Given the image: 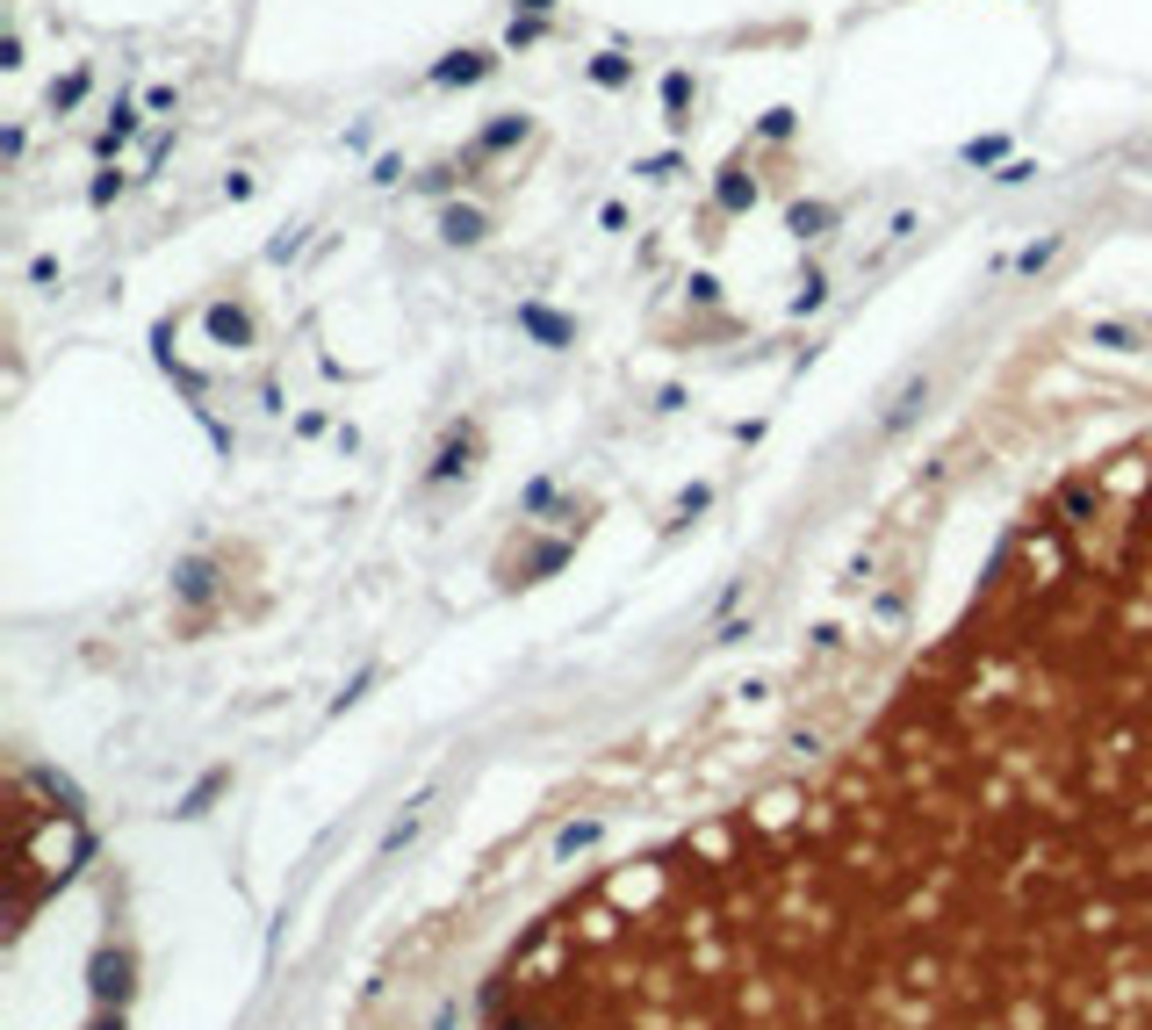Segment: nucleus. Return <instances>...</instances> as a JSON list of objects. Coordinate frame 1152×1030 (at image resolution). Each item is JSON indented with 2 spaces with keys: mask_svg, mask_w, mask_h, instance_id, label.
I'll return each mask as SVG.
<instances>
[{
  "mask_svg": "<svg viewBox=\"0 0 1152 1030\" xmlns=\"http://www.w3.org/2000/svg\"><path fill=\"white\" fill-rule=\"evenodd\" d=\"M439 238H447V246H483V238H490V217L454 202V209H439Z\"/></svg>",
  "mask_w": 1152,
  "mask_h": 1030,
  "instance_id": "nucleus-2",
  "label": "nucleus"
},
{
  "mask_svg": "<svg viewBox=\"0 0 1152 1030\" xmlns=\"http://www.w3.org/2000/svg\"><path fill=\"white\" fill-rule=\"evenodd\" d=\"M685 95H692V80H685V72H671V80H663V101H671V109H685Z\"/></svg>",
  "mask_w": 1152,
  "mask_h": 1030,
  "instance_id": "nucleus-19",
  "label": "nucleus"
},
{
  "mask_svg": "<svg viewBox=\"0 0 1152 1030\" xmlns=\"http://www.w3.org/2000/svg\"><path fill=\"white\" fill-rule=\"evenodd\" d=\"M468 454H476V433H447V447H439V462L426 468V483H454V476H461V468H468Z\"/></svg>",
  "mask_w": 1152,
  "mask_h": 1030,
  "instance_id": "nucleus-5",
  "label": "nucleus"
},
{
  "mask_svg": "<svg viewBox=\"0 0 1152 1030\" xmlns=\"http://www.w3.org/2000/svg\"><path fill=\"white\" fill-rule=\"evenodd\" d=\"M965 159H973V166H987V159H1002V138H980V145H965Z\"/></svg>",
  "mask_w": 1152,
  "mask_h": 1030,
  "instance_id": "nucleus-20",
  "label": "nucleus"
},
{
  "mask_svg": "<svg viewBox=\"0 0 1152 1030\" xmlns=\"http://www.w3.org/2000/svg\"><path fill=\"white\" fill-rule=\"evenodd\" d=\"M512 138H526V116H505V123L483 130V138H476V159H483V151H505Z\"/></svg>",
  "mask_w": 1152,
  "mask_h": 1030,
  "instance_id": "nucleus-11",
  "label": "nucleus"
},
{
  "mask_svg": "<svg viewBox=\"0 0 1152 1030\" xmlns=\"http://www.w3.org/2000/svg\"><path fill=\"white\" fill-rule=\"evenodd\" d=\"M224 785H231V771H209V779H202V785H195V793H188V800H180V808H173V814H202V808H209V800H217V793H224Z\"/></svg>",
  "mask_w": 1152,
  "mask_h": 1030,
  "instance_id": "nucleus-12",
  "label": "nucleus"
},
{
  "mask_svg": "<svg viewBox=\"0 0 1152 1030\" xmlns=\"http://www.w3.org/2000/svg\"><path fill=\"white\" fill-rule=\"evenodd\" d=\"M828 217H836V209H822V202H800V209H793V231H800V238H822V231H828Z\"/></svg>",
  "mask_w": 1152,
  "mask_h": 1030,
  "instance_id": "nucleus-14",
  "label": "nucleus"
},
{
  "mask_svg": "<svg viewBox=\"0 0 1152 1030\" xmlns=\"http://www.w3.org/2000/svg\"><path fill=\"white\" fill-rule=\"evenodd\" d=\"M209 331H217L224 346H252V317L238 310V303H209Z\"/></svg>",
  "mask_w": 1152,
  "mask_h": 1030,
  "instance_id": "nucleus-6",
  "label": "nucleus"
},
{
  "mask_svg": "<svg viewBox=\"0 0 1152 1030\" xmlns=\"http://www.w3.org/2000/svg\"><path fill=\"white\" fill-rule=\"evenodd\" d=\"M749 195H756V188H742V174H727V180H721V202H727V209H742Z\"/></svg>",
  "mask_w": 1152,
  "mask_h": 1030,
  "instance_id": "nucleus-18",
  "label": "nucleus"
},
{
  "mask_svg": "<svg viewBox=\"0 0 1152 1030\" xmlns=\"http://www.w3.org/2000/svg\"><path fill=\"white\" fill-rule=\"evenodd\" d=\"M130 994V951H101L95 959V1002H123Z\"/></svg>",
  "mask_w": 1152,
  "mask_h": 1030,
  "instance_id": "nucleus-3",
  "label": "nucleus"
},
{
  "mask_svg": "<svg viewBox=\"0 0 1152 1030\" xmlns=\"http://www.w3.org/2000/svg\"><path fill=\"white\" fill-rule=\"evenodd\" d=\"M598 843V822H569L563 836H555V858H576V851H590Z\"/></svg>",
  "mask_w": 1152,
  "mask_h": 1030,
  "instance_id": "nucleus-13",
  "label": "nucleus"
},
{
  "mask_svg": "<svg viewBox=\"0 0 1152 1030\" xmlns=\"http://www.w3.org/2000/svg\"><path fill=\"white\" fill-rule=\"evenodd\" d=\"M922 404H930V375H907V383H901V397H893V404H886V418H878V433H901L907 418L922 412Z\"/></svg>",
  "mask_w": 1152,
  "mask_h": 1030,
  "instance_id": "nucleus-4",
  "label": "nucleus"
},
{
  "mask_svg": "<svg viewBox=\"0 0 1152 1030\" xmlns=\"http://www.w3.org/2000/svg\"><path fill=\"white\" fill-rule=\"evenodd\" d=\"M439 1030H454V1017H439Z\"/></svg>",
  "mask_w": 1152,
  "mask_h": 1030,
  "instance_id": "nucleus-22",
  "label": "nucleus"
},
{
  "mask_svg": "<svg viewBox=\"0 0 1152 1030\" xmlns=\"http://www.w3.org/2000/svg\"><path fill=\"white\" fill-rule=\"evenodd\" d=\"M519 325L534 331L540 346H576V325H569L563 310H548V303H519Z\"/></svg>",
  "mask_w": 1152,
  "mask_h": 1030,
  "instance_id": "nucleus-1",
  "label": "nucleus"
},
{
  "mask_svg": "<svg viewBox=\"0 0 1152 1030\" xmlns=\"http://www.w3.org/2000/svg\"><path fill=\"white\" fill-rule=\"evenodd\" d=\"M590 80H605V87H619V80H627V58H619V51H605V58H598V66H590Z\"/></svg>",
  "mask_w": 1152,
  "mask_h": 1030,
  "instance_id": "nucleus-17",
  "label": "nucleus"
},
{
  "mask_svg": "<svg viewBox=\"0 0 1152 1030\" xmlns=\"http://www.w3.org/2000/svg\"><path fill=\"white\" fill-rule=\"evenodd\" d=\"M418 808H426V793H418V800H411V808H404V814H397V822H389V829H383V858H397V851H404V843H411V836H418Z\"/></svg>",
  "mask_w": 1152,
  "mask_h": 1030,
  "instance_id": "nucleus-9",
  "label": "nucleus"
},
{
  "mask_svg": "<svg viewBox=\"0 0 1152 1030\" xmlns=\"http://www.w3.org/2000/svg\"><path fill=\"white\" fill-rule=\"evenodd\" d=\"M563 563H569V541H548V548H540V555H534V563H526V577H519V584H534V577H548V570H563Z\"/></svg>",
  "mask_w": 1152,
  "mask_h": 1030,
  "instance_id": "nucleus-15",
  "label": "nucleus"
},
{
  "mask_svg": "<svg viewBox=\"0 0 1152 1030\" xmlns=\"http://www.w3.org/2000/svg\"><path fill=\"white\" fill-rule=\"evenodd\" d=\"M519 8H526V14H548V8H555V0H519Z\"/></svg>",
  "mask_w": 1152,
  "mask_h": 1030,
  "instance_id": "nucleus-21",
  "label": "nucleus"
},
{
  "mask_svg": "<svg viewBox=\"0 0 1152 1030\" xmlns=\"http://www.w3.org/2000/svg\"><path fill=\"white\" fill-rule=\"evenodd\" d=\"M1059 246H1066L1059 231H1052V238H1030V246L1015 252V275H1037V267H1052V260H1059Z\"/></svg>",
  "mask_w": 1152,
  "mask_h": 1030,
  "instance_id": "nucleus-10",
  "label": "nucleus"
},
{
  "mask_svg": "<svg viewBox=\"0 0 1152 1030\" xmlns=\"http://www.w3.org/2000/svg\"><path fill=\"white\" fill-rule=\"evenodd\" d=\"M173 591H180L188 605H209V591H217V563H202V555H195V563L173 577Z\"/></svg>",
  "mask_w": 1152,
  "mask_h": 1030,
  "instance_id": "nucleus-7",
  "label": "nucleus"
},
{
  "mask_svg": "<svg viewBox=\"0 0 1152 1030\" xmlns=\"http://www.w3.org/2000/svg\"><path fill=\"white\" fill-rule=\"evenodd\" d=\"M490 66H497V58H490V51H454V58H447V66H439V72H433V80H439V87H454V80H483V72H490Z\"/></svg>",
  "mask_w": 1152,
  "mask_h": 1030,
  "instance_id": "nucleus-8",
  "label": "nucleus"
},
{
  "mask_svg": "<svg viewBox=\"0 0 1152 1030\" xmlns=\"http://www.w3.org/2000/svg\"><path fill=\"white\" fill-rule=\"evenodd\" d=\"M1095 346H1110V354H1139V331H1124V325H1110V317H1102V325H1095Z\"/></svg>",
  "mask_w": 1152,
  "mask_h": 1030,
  "instance_id": "nucleus-16",
  "label": "nucleus"
}]
</instances>
